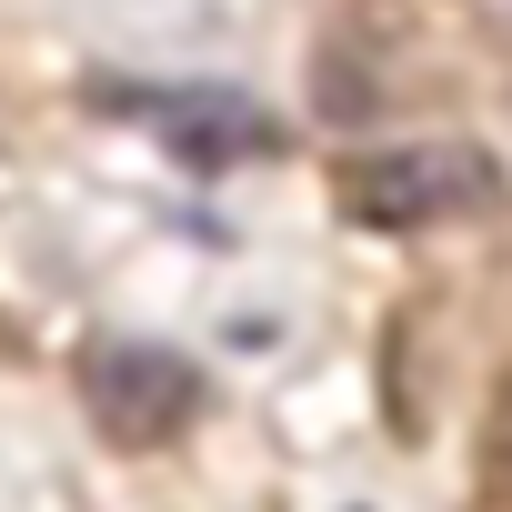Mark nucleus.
Wrapping results in <instances>:
<instances>
[{"label":"nucleus","mask_w":512,"mask_h":512,"mask_svg":"<svg viewBox=\"0 0 512 512\" xmlns=\"http://www.w3.org/2000/svg\"><path fill=\"white\" fill-rule=\"evenodd\" d=\"M502 191L482 141H392L372 161L342 171V211L362 231H432V221H472Z\"/></svg>","instance_id":"1"},{"label":"nucleus","mask_w":512,"mask_h":512,"mask_svg":"<svg viewBox=\"0 0 512 512\" xmlns=\"http://www.w3.org/2000/svg\"><path fill=\"white\" fill-rule=\"evenodd\" d=\"M91 422L111 432V442H131V452H161L191 412H201V372L181 362V352H161V342H111V352H91Z\"/></svg>","instance_id":"2"},{"label":"nucleus","mask_w":512,"mask_h":512,"mask_svg":"<svg viewBox=\"0 0 512 512\" xmlns=\"http://www.w3.org/2000/svg\"><path fill=\"white\" fill-rule=\"evenodd\" d=\"M492 492H502V512H512V392H502V412H492Z\"/></svg>","instance_id":"3"}]
</instances>
